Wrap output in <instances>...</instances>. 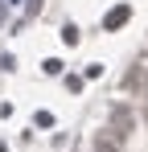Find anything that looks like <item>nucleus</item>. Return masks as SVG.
I'll return each instance as SVG.
<instances>
[{
  "mask_svg": "<svg viewBox=\"0 0 148 152\" xmlns=\"http://www.w3.org/2000/svg\"><path fill=\"white\" fill-rule=\"evenodd\" d=\"M111 127H115V136H127V132L136 127V119H132V111H127L123 103H115V107H111Z\"/></svg>",
  "mask_w": 148,
  "mask_h": 152,
  "instance_id": "1",
  "label": "nucleus"
},
{
  "mask_svg": "<svg viewBox=\"0 0 148 152\" xmlns=\"http://www.w3.org/2000/svg\"><path fill=\"white\" fill-rule=\"evenodd\" d=\"M127 17H132V8H127V4H119V8H111V12H107V21H103V29H119L123 21H127Z\"/></svg>",
  "mask_w": 148,
  "mask_h": 152,
  "instance_id": "2",
  "label": "nucleus"
},
{
  "mask_svg": "<svg viewBox=\"0 0 148 152\" xmlns=\"http://www.w3.org/2000/svg\"><path fill=\"white\" fill-rule=\"evenodd\" d=\"M95 152H123V148L115 144V140H107V136H99V140H95Z\"/></svg>",
  "mask_w": 148,
  "mask_h": 152,
  "instance_id": "3",
  "label": "nucleus"
},
{
  "mask_svg": "<svg viewBox=\"0 0 148 152\" xmlns=\"http://www.w3.org/2000/svg\"><path fill=\"white\" fill-rule=\"evenodd\" d=\"M62 41H66V45H78V29L66 25V29H62Z\"/></svg>",
  "mask_w": 148,
  "mask_h": 152,
  "instance_id": "4",
  "label": "nucleus"
},
{
  "mask_svg": "<svg viewBox=\"0 0 148 152\" xmlns=\"http://www.w3.org/2000/svg\"><path fill=\"white\" fill-rule=\"evenodd\" d=\"M41 70H45V74H62V62H58V58H49V62L41 66Z\"/></svg>",
  "mask_w": 148,
  "mask_h": 152,
  "instance_id": "5",
  "label": "nucleus"
}]
</instances>
